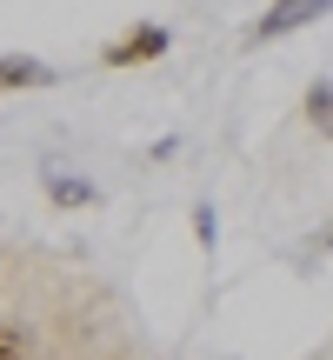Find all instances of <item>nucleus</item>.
Returning a JSON list of instances; mask_svg holds the SVG:
<instances>
[{"label": "nucleus", "mask_w": 333, "mask_h": 360, "mask_svg": "<svg viewBox=\"0 0 333 360\" xmlns=\"http://www.w3.org/2000/svg\"><path fill=\"white\" fill-rule=\"evenodd\" d=\"M20 87H53V67L34 53H0V94H20Z\"/></svg>", "instance_id": "20e7f679"}, {"label": "nucleus", "mask_w": 333, "mask_h": 360, "mask_svg": "<svg viewBox=\"0 0 333 360\" xmlns=\"http://www.w3.org/2000/svg\"><path fill=\"white\" fill-rule=\"evenodd\" d=\"M333 0H273L267 13L254 20V40H280V34H300L307 20H320Z\"/></svg>", "instance_id": "f03ea898"}, {"label": "nucleus", "mask_w": 333, "mask_h": 360, "mask_svg": "<svg viewBox=\"0 0 333 360\" xmlns=\"http://www.w3.org/2000/svg\"><path fill=\"white\" fill-rule=\"evenodd\" d=\"M193 240H200V247H214V207H193Z\"/></svg>", "instance_id": "0eeeda50"}, {"label": "nucleus", "mask_w": 333, "mask_h": 360, "mask_svg": "<svg viewBox=\"0 0 333 360\" xmlns=\"http://www.w3.org/2000/svg\"><path fill=\"white\" fill-rule=\"evenodd\" d=\"M166 40H174V34H166L160 20H141L133 34L107 40V47H100V60H107V67H147V60H160V53H166Z\"/></svg>", "instance_id": "f257e3e1"}, {"label": "nucleus", "mask_w": 333, "mask_h": 360, "mask_svg": "<svg viewBox=\"0 0 333 360\" xmlns=\"http://www.w3.org/2000/svg\"><path fill=\"white\" fill-rule=\"evenodd\" d=\"M0 360H27V334L20 327H0Z\"/></svg>", "instance_id": "423d86ee"}, {"label": "nucleus", "mask_w": 333, "mask_h": 360, "mask_svg": "<svg viewBox=\"0 0 333 360\" xmlns=\"http://www.w3.org/2000/svg\"><path fill=\"white\" fill-rule=\"evenodd\" d=\"M300 107H307L313 134H327V141H333V80H313V87H307V101H300Z\"/></svg>", "instance_id": "39448f33"}, {"label": "nucleus", "mask_w": 333, "mask_h": 360, "mask_svg": "<svg viewBox=\"0 0 333 360\" xmlns=\"http://www.w3.org/2000/svg\"><path fill=\"white\" fill-rule=\"evenodd\" d=\"M320 247H333V220H327V227H320Z\"/></svg>", "instance_id": "6e6552de"}, {"label": "nucleus", "mask_w": 333, "mask_h": 360, "mask_svg": "<svg viewBox=\"0 0 333 360\" xmlns=\"http://www.w3.org/2000/svg\"><path fill=\"white\" fill-rule=\"evenodd\" d=\"M40 193H47L53 207H93V200H100V187H93V180H80V174H67L60 160H47V167H40Z\"/></svg>", "instance_id": "7ed1b4c3"}]
</instances>
